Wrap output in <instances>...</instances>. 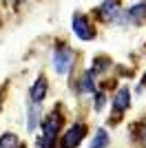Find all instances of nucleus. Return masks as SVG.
I'll use <instances>...</instances> for the list:
<instances>
[{
  "label": "nucleus",
  "mask_w": 146,
  "mask_h": 148,
  "mask_svg": "<svg viewBox=\"0 0 146 148\" xmlns=\"http://www.w3.org/2000/svg\"><path fill=\"white\" fill-rule=\"evenodd\" d=\"M58 128H60V117H58V113H51L42 122V137H40V142H38V148H51L53 146Z\"/></svg>",
  "instance_id": "1"
},
{
  "label": "nucleus",
  "mask_w": 146,
  "mask_h": 148,
  "mask_svg": "<svg viewBox=\"0 0 146 148\" xmlns=\"http://www.w3.org/2000/svg\"><path fill=\"white\" fill-rule=\"evenodd\" d=\"M71 66H73V51L69 49V47H58V49L53 51V69H55V73L64 75Z\"/></svg>",
  "instance_id": "2"
},
{
  "label": "nucleus",
  "mask_w": 146,
  "mask_h": 148,
  "mask_svg": "<svg viewBox=\"0 0 146 148\" xmlns=\"http://www.w3.org/2000/svg\"><path fill=\"white\" fill-rule=\"evenodd\" d=\"M71 27H73V33H75L80 40H91V38L95 36V31H93L89 18H86V16H82V13H73Z\"/></svg>",
  "instance_id": "3"
},
{
  "label": "nucleus",
  "mask_w": 146,
  "mask_h": 148,
  "mask_svg": "<svg viewBox=\"0 0 146 148\" xmlns=\"http://www.w3.org/2000/svg\"><path fill=\"white\" fill-rule=\"evenodd\" d=\"M84 135H86L84 124H73L71 128L64 133V137H62V142H60V148H78V144L84 139Z\"/></svg>",
  "instance_id": "4"
},
{
  "label": "nucleus",
  "mask_w": 146,
  "mask_h": 148,
  "mask_svg": "<svg viewBox=\"0 0 146 148\" xmlns=\"http://www.w3.org/2000/svg\"><path fill=\"white\" fill-rule=\"evenodd\" d=\"M128 106H131V93H128V88H120L115 99H113V113L120 115V113L126 111Z\"/></svg>",
  "instance_id": "5"
},
{
  "label": "nucleus",
  "mask_w": 146,
  "mask_h": 148,
  "mask_svg": "<svg viewBox=\"0 0 146 148\" xmlns=\"http://www.w3.org/2000/svg\"><path fill=\"white\" fill-rule=\"evenodd\" d=\"M44 95H47V80H44V77H38L36 84L31 86V102H33V104H40L44 99Z\"/></svg>",
  "instance_id": "6"
},
{
  "label": "nucleus",
  "mask_w": 146,
  "mask_h": 148,
  "mask_svg": "<svg viewBox=\"0 0 146 148\" xmlns=\"http://www.w3.org/2000/svg\"><path fill=\"white\" fill-rule=\"evenodd\" d=\"M117 13H120V5H117V0H106L102 7H100V16L104 20H115Z\"/></svg>",
  "instance_id": "7"
},
{
  "label": "nucleus",
  "mask_w": 146,
  "mask_h": 148,
  "mask_svg": "<svg viewBox=\"0 0 146 148\" xmlns=\"http://www.w3.org/2000/svg\"><path fill=\"white\" fill-rule=\"evenodd\" d=\"M144 16H146V2L144 5L131 7V9L124 13V20H126V22H140V20H144Z\"/></svg>",
  "instance_id": "8"
},
{
  "label": "nucleus",
  "mask_w": 146,
  "mask_h": 148,
  "mask_svg": "<svg viewBox=\"0 0 146 148\" xmlns=\"http://www.w3.org/2000/svg\"><path fill=\"white\" fill-rule=\"evenodd\" d=\"M104 146H109V135H106V130H97L95 135H93V142L89 148H104Z\"/></svg>",
  "instance_id": "9"
},
{
  "label": "nucleus",
  "mask_w": 146,
  "mask_h": 148,
  "mask_svg": "<svg viewBox=\"0 0 146 148\" xmlns=\"http://www.w3.org/2000/svg\"><path fill=\"white\" fill-rule=\"evenodd\" d=\"M22 144L18 142V137L13 135V133H5V135L0 137V148H20Z\"/></svg>",
  "instance_id": "10"
},
{
  "label": "nucleus",
  "mask_w": 146,
  "mask_h": 148,
  "mask_svg": "<svg viewBox=\"0 0 146 148\" xmlns=\"http://www.w3.org/2000/svg\"><path fill=\"white\" fill-rule=\"evenodd\" d=\"M93 88H95L93 75L91 73H84V77H82V91H93Z\"/></svg>",
  "instance_id": "11"
},
{
  "label": "nucleus",
  "mask_w": 146,
  "mask_h": 148,
  "mask_svg": "<svg viewBox=\"0 0 146 148\" xmlns=\"http://www.w3.org/2000/svg\"><path fill=\"white\" fill-rule=\"evenodd\" d=\"M29 128L31 130L36 128V108H31V111H29Z\"/></svg>",
  "instance_id": "12"
},
{
  "label": "nucleus",
  "mask_w": 146,
  "mask_h": 148,
  "mask_svg": "<svg viewBox=\"0 0 146 148\" xmlns=\"http://www.w3.org/2000/svg\"><path fill=\"white\" fill-rule=\"evenodd\" d=\"M140 139H142V144H144V146H146V126H144V128H142V135H140Z\"/></svg>",
  "instance_id": "13"
},
{
  "label": "nucleus",
  "mask_w": 146,
  "mask_h": 148,
  "mask_svg": "<svg viewBox=\"0 0 146 148\" xmlns=\"http://www.w3.org/2000/svg\"><path fill=\"white\" fill-rule=\"evenodd\" d=\"M146 86V73H144V77H142V82H140V88H144Z\"/></svg>",
  "instance_id": "14"
},
{
  "label": "nucleus",
  "mask_w": 146,
  "mask_h": 148,
  "mask_svg": "<svg viewBox=\"0 0 146 148\" xmlns=\"http://www.w3.org/2000/svg\"><path fill=\"white\" fill-rule=\"evenodd\" d=\"M20 148H24V144H22V146H20Z\"/></svg>",
  "instance_id": "15"
}]
</instances>
